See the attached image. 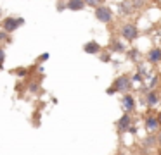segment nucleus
Instances as JSON below:
<instances>
[{"label":"nucleus","instance_id":"nucleus-1","mask_svg":"<svg viewBox=\"0 0 161 155\" xmlns=\"http://www.w3.org/2000/svg\"><path fill=\"white\" fill-rule=\"evenodd\" d=\"M118 33H119V36H121L125 41L133 43V41L139 38L140 31H139V26H137L135 23H123L121 28L118 29Z\"/></svg>","mask_w":161,"mask_h":155},{"label":"nucleus","instance_id":"nucleus-2","mask_svg":"<svg viewBox=\"0 0 161 155\" xmlns=\"http://www.w3.org/2000/svg\"><path fill=\"white\" fill-rule=\"evenodd\" d=\"M113 88H114V91L119 93V95H128L133 88L132 81H130V76L128 74H119L118 78L113 81Z\"/></svg>","mask_w":161,"mask_h":155},{"label":"nucleus","instance_id":"nucleus-3","mask_svg":"<svg viewBox=\"0 0 161 155\" xmlns=\"http://www.w3.org/2000/svg\"><path fill=\"white\" fill-rule=\"evenodd\" d=\"M25 24V19L23 17H18V16H7L2 19V24H0V28L5 31L7 34L14 33V31H18L19 28Z\"/></svg>","mask_w":161,"mask_h":155},{"label":"nucleus","instance_id":"nucleus-4","mask_svg":"<svg viewBox=\"0 0 161 155\" xmlns=\"http://www.w3.org/2000/svg\"><path fill=\"white\" fill-rule=\"evenodd\" d=\"M94 16H95V19H97L99 23H102V24H111V23H113V17H114V12H113V10L104 3V5H101L99 9L94 10Z\"/></svg>","mask_w":161,"mask_h":155},{"label":"nucleus","instance_id":"nucleus-5","mask_svg":"<svg viewBox=\"0 0 161 155\" xmlns=\"http://www.w3.org/2000/svg\"><path fill=\"white\" fill-rule=\"evenodd\" d=\"M133 124H135V122H133L132 114H123V116L116 121V129H118L119 134H125V133H128V131H130V127H132Z\"/></svg>","mask_w":161,"mask_h":155},{"label":"nucleus","instance_id":"nucleus-6","mask_svg":"<svg viewBox=\"0 0 161 155\" xmlns=\"http://www.w3.org/2000/svg\"><path fill=\"white\" fill-rule=\"evenodd\" d=\"M119 103H121L123 114H132V112H135V109H137L135 95H132V93H128V95H123L121 100H119Z\"/></svg>","mask_w":161,"mask_h":155},{"label":"nucleus","instance_id":"nucleus-7","mask_svg":"<svg viewBox=\"0 0 161 155\" xmlns=\"http://www.w3.org/2000/svg\"><path fill=\"white\" fill-rule=\"evenodd\" d=\"M144 127H146L147 133H156L158 129H161L159 127V121H158V116H154V114H147L146 119H144Z\"/></svg>","mask_w":161,"mask_h":155},{"label":"nucleus","instance_id":"nucleus-8","mask_svg":"<svg viewBox=\"0 0 161 155\" xmlns=\"http://www.w3.org/2000/svg\"><path fill=\"white\" fill-rule=\"evenodd\" d=\"M159 100H161L159 90H153V91H147L146 95H144V102H146V105L149 107V109H154V107L159 103Z\"/></svg>","mask_w":161,"mask_h":155},{"label":"nucleus","instance_id":"nucleus-9","mask_svg":"<svg viewBox=\"0 0 161 155\" xmlns=\"http://www.w3.org/2000/svg\"><path fill=\"white\" fill-rule=\"evenodd\" d=\"M146 60L149 62L151 65H156V64H161V47H153L151 50L146 52Z\"/></svg>","mask_w":161,"mask_h":155},{"label":"nucleus","instance_id":"nucleus-10","mask_svg":"<svg viewBox=\"0 0 161 155\" xmlns=\"http://www.w3.org/2000/svg\"><path fill=\"white\" fill-rule=\"evenodd\" d=\"M83 52L85 54H90V55H101L102 54V45L97 43L95 40H90L83 45Z\"/></svg>","mask_w":161,"mask_h":155},{"label":"nucleus","instance_id":"nucleus-11","mask_svg":"<svg viewBox=\"0 0 161 155\" xmlns=\"http://www.w3.org/2000/svg\"><path fill=\"white\" fill-rule=\"evenodd\" d=\"M133 12H135V10H133L132 2H118V16L128 17V16H132Z\"/></svg>","mask_w":161,"mask_h":155},{"label":"nucleus","instance_id":"nucleus-12","mask_svg":"<svg viewBox=\"0 0 161 155\" xmlns=\"http://www.w3.org/2000/svg\"><path fill=\"white\" fill-rule=\"evenodd\" d=\"M125 52H126V47L123 41L111 40V43H109V54H125Z\"/></svg>","mask_w":161,"mask_h":155},{"label":"nucleus","instance_id":"nucleus-13","mask_svg":"<svg viewBox=\"0 0 161 155\" xmlns=\"http://www.w3.org/2000/svg\"><path fill=\"white\" fill-rule=\"evenodd\" d=\"M142 145L146 148H153V147H156L158 145V134H154V133H149L146 138L142 140Z\"/></svg>","mask_w":161,"mask_h":155},{"label":"nucleus","instance_id":"nucleus-14","mask_svg":"<svg viewBox=\"0 0 161 155\" xmlns=\"http://www.w3.org/2000/svg\"><path fill=\"white\" fill-rule=\"evenodd\" d=\"M85 7V2L81 0H71V2H66V9L69 10H81Z\"/></svg>","mask_w":161,"mask_h":155},{"label":"nucleus","instance_id":"nucleus-15","mask_svg":"<svg viewBox=\"0 0 161 155\" xmlns=\"http://www.w3.org/2000/svg\"><path fill=\"white\" fill-rule=\"evenodd\" d=\"M126 55H128V59H130V60H133L135 64H140V59H142V55H140V52L137 50V48L126 50Z\"/></svg>","mask_w":161,"mask_h":155},{"label":"nucleus","instance_id":"nucleus-16","mask_svg":"<svg viewBox=\"0 0 161 155\" xmlns=\"http://www.w3.org/2000/svg\"><path fill=\"white\" fill-rule=\"evenodd\" d=\"M28 91L31 93V95H36V93H40V91H42V88H40V83L31 81V83L28 85Z\"/></svg>","mask_w":161,"mask_h":155},{"label":"nucleus","instance_id":"nucleus-17","mask_svg":"<svg viewBox=\"0 0 161 155\" xmlns=\"http://www.w3.org/2000/svg\"><path fill=\"white\" fill-rule=\"evenodd\" d=\"M130 81H132V85H146V79H144L140 74H137V72L130 76Z\"/></svg>","mask_w":161,"mask_h":155},{"label":"nucleus","instance_id":"nucleus-18","mask_svg":"<svg viewBox=\"0 0 161 155\" xmlns=\"http://www.w3.org/2000/svg\"><path fill=\"white\" fill-rule=\"evenodd\" d=\"M12 74L14 76H18V78H28V74H30V71L28 69H16V71H12Z\"/></svg>","mask_w":161,"mask_h":155},{"label":"nucleus","instance_id":"nucleus-19","mask_svg":"<svg viewBox=\"0 0 161 155\" xmlns=\"http://www.w3.org/2000/svg\"><path fill=\"white\" fill-rule=\"evenodd\" d=\"M0 41H4V43H11V41H12L11 40V34H7L2 28H0Z\"/></svg>","mask_w":161,"mask_h":155},{"label":"nucleus","instance_id":"nucleus-20","mask_svg":"<svg viewBox=\"0 0 161 155\" xmlns=\"http://www.w3.org/2000/svg\"><path fill=\"white\" fill-rule=\"evenodd\" d=\"M4 62H5V50L4 47H0V69L4 67Z\"/></svg>","mask_w":161,"mask_h":155},{"label":"nucleus","instance_id":"nucleus-21","mask_svg":"<svg viewBox=\"0 0 161 155\" xmlns=\"http://www.w3.org/2000/svg\"><path fill=\"white\" fill-rule=\"evenodd\" d=\"M99 60H101V62H111V54H101V55H99Z\"/></svg>","mask_w":161,"mask_h":155},{"label":"nucleus","instance_id":"nucleus-22","mask_svg":"<svg viewBox=\"0 0 161 155\" xmlns=\"http://www.w3.org/2000/svg\"><path fill=\"white\" fill-rule=\"evenodd\" d=\"M47 59H49V54H42V55L38 57V62H45Z\"/></svg>","mask_w":161,"mask_h":155},{"label":"nucleus","instance_id":"nucleus-23","mask_svg":"<svg viewBox=\"0 0 161 155\" xmlns=\"http://www.w3.org/2000/svg\"><path fill=\"white\" fill-rule=\"evenodd\" d=\"M63 9H66V3L59 2V3H57V10H63Z\"/></svg>","mask_w":161,"mask_h":155},{"label":"nucleus","instance_id":"nucleus-24","mask_svg":"<svg viewBox=\"0 0 161 155\" xmlns=\"http://www.w3.org/2000/svg\"><path fill=\"white\" fill-rule=\"evenodd\" d=\"M114 88H113V86H111V88H108V95H114Z\"/></svg>","mask_w":161,"mask_h":155},{"label":"nucleus","instance_id":"nucleus-25","mask_svg":"<svg viewBox=\"0 0 161 155\" xmlns=\"http://www.w3.org/2000/svg\"><path fill=\"white\" fill-rule=\"evenodd\" d=\"M158 121H159V127H161V110L158 112Z\"/></svg>","mask_w":161,"mask_h":155},{"label":"nucleus","instance_id":"nucleus-26","mask_svg":"<svg viewBox=\"0 0 161 155\" xmlns=\"http://www.w3.org/2000/svg\"><path fill=\"white\" fill-rule=\"evenodd\" d=\"M158 145H159V147H161V133L158 134Z\"/></svg>","mask_w":161,"mask_h":155},{"label":"nucleus","instance_id":"nucleus-27","mask_svg":"<svg viewBox=\"0 0 161 155\" xmlns=\"http://www.w3.org/2000/svg\"><path fill=\"white\" fill-rule=\"evenodd\" d=\"M0 17H2V9H0Z\"/></svg>","mask_w":161,"mask_h":155}]
</instances>
